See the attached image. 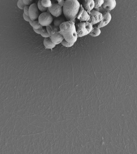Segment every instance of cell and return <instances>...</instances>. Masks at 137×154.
Segmentation results:
<instances>
[{
    "instance_id": "7c38bea8",
    "label": "cell",
    "mask_w": 137,
    "mask_h": 154,
    "mask_svg": "<svg viewBox=\"0 0 137 154\" xmlns=\"http://www.w3.org/2000/svg\"><path fill=\"white\" fill-rule=\"evenodd\" d=\"M90 15L84 9L82 6L81 12L79 15L77 17V19L79 20L81 22L82 21H89L90 19Z\"/></svg>"
},
{
    "instance_id": "d6986e66",
    "label": "cell",
    "mask_w": 137,
    "mask_h": 154,
    "mask_svg": "<svg viewBox=\"0 0 137 154\" xmlns=\"http://www.w3.org/2000/svg\"><path fill=\"white\" fill-rule=\"evenodd\" d=\"M37 6L38 8L39 11L41 12H46L48 11V8H45L42 5L41 3V0H39L38 2L37 3Z\"/></svg>"
},
{
    "instance_id": "e0dca14e",
    "label": "cell",
    "mask_w": 137,
    "mask_h": 154,
    "mask_svg": "<svg viewBox=\"0 0 137 154\" xmlns=\"http://www.w3.org/2000/svg\"><path fill=\"white\" fill-rule=\"evenodd\" d=\"M41 3L44 7L48 8L52 5L51 0H41Z\"/></svg>"
},
{
    "instance_id": "4316f807",
    "label": "cell",
    "mask_w": 137,
    "mask_h": 154,
    "mask_svg": "<svg viewBox=\"0 0 137 154\" xmlns=\"http://www.w3.org/2000/svg\"><path fill=\"white\" fill-rule=\"evenodd\" d=\"M42 28L39 29H33L34 31L36 33L38 34H40V33H41V30Z\"/></svg>"
},
{
    "instance_id": "3957f363",
    "label": "cell",
    "mask_w": 137,
    "mask_h": 154,
    "mask_svg": "<svg viewBox=\"0 0 137 154\" xmlns=\"http://www.w3.org/2000/svg\"><path fill=\"white\" fill-rule=\"evenodd\" d=\"M77 37L87 36L92 31L93 25L88 21L80 22L75 25Z\"/></svg>"
},
{
    "instance_id": "277c9868",
    "label": "cell",
    "mask_w": 137,
    "mask_h": 154,
    "mask_svg": "<svg viewBox=\"0 0 137 154\" xmlns=\"http://www.w3.org/2000/svg\"><path fill=\"white\" fill-rule=\"evenodd\" d=\"M53 19L52 15L48 11L42 12L40 14L38 18L39 23L43 27H47L49 25L53 22Z\"/></svg>"
},
{
    "instance_id": "7a4b0ae2",
    "label": "cell",
    "mask_w": 137,
    "mask_h": 154,
    "mask_svg": "<svg viewBox=\"0 0 137 154\" xmlns=\"http://www.w3.org/2000/svg\"><path fill=\"white\" fill-rule=\"evenodd\" d=\"M60 33L64 39L70 43H75L77 41V35L75 23L71 21H65L59 27Z\"/></svg>"
},
{
    "instance_id": "83f0119b",
    "label": "cell",
    "mask_w": 137,
    "mask_h": 154,
    "mask_svg": "<svg viewBox=\"0 0 137 154\" xmlns=\"http://www.w3.org/2000/svg\"><path fill=\"white\" fill-rule=\"evenodd\" d=\"M56 1H58V4H59V5L63 6L65 2L64 0H56Z\"/></svg>"
},
{
    "instance_id": "8fae6325",
    "label": "cell",
    "mask_w": 137,
    "mask_h": 154,
    "mask_svg": "<svg viewBox=\"0 0 137 154\" xmlns=\"http://www.w3.org/2000/svg\"><path fill=\"white\" fill-rule=\"evenodd\" d=\"M82 6L89 14L94 8L95 4L94 0H83Z\"/></svg>"
},
{
    "instance_id": "52a82bcc",
    "label": "cell",
    "mask_w": 137,
    "mask_h": 154,
    "mask_svg": "<svg viewBox=\"0 0 137 154\" xmlns=\"http://www.w3.org/2000/svg\"><path fill=\"white\" fill-rule=\"evenodd\" d=\"M39 15V10L38 8L37 4L33 3L30 5L29 10V15L31 20L35 21L38 19Z\"/></svg>"
},
{
    "instance_id": "ac0fdd59",
    "label": "cell",
    "mask_w": 137,
    "mask_h": 154,
    "mask_svg": "<svg viewBox=\"0 0 137 154\" xmlns=\"http://www.w3.org/2000/svg\"><path fill=\"white\" fill-rule=\"evenodd\" d=\"M94 1L95 4L94 8L95 9L101 7L104 3V0H94Z\"/></svg>"
},
{
    "instance_id": "5bb4252c",
    "label": "cell",
    "mask_w": 137,
    "mask_h": 154,
    "mask_svg": "<svg viewBox=\"0 0 137 154\" xmlns=\"http://www.w3.org/2000/svg\"><path fill=\"white\" fill-rule=\"evenodd\" d=\"M101 33V31L100 28H99V27H97L93 26L92 31L89 33V35L91 36L96 37L99 36Z\"/></svg>"
},
{
    "instance_id": "30bf717a",
    "label": "cell",
    "mask_w": 137,
    "mask_h": 154,
    "mask_svg": "<svg viewBox=\"0 0 137 154\" xmlns=\"http://www.w3.org/2000/svg\"><path fill=\"white\" fill-rule=\"evenodd\" d=\"M116 2L115 0H104V3L101 8L105 11H111L115 7Z\"/></svg>"
},
{
    "instance_id": "9c48e42d",
    "label": "cell",
    "mask_w": 137,
    "mask_h": 154,
    "mask_svg": "<svg viewBox=\"0 0 137 154\" xmlns=\"http://www.w3.org/2000/svg\"><path fill=\"white\" fill-rule=\"evenodd\" d=\"M103 19L102 21L98 24L97 27L99 28H102L107 25L112 19L111 14L107 11L102 13Z\"/></svg>"
},
{
    "instance_id": "ba28073f",
    "label": "cell",
    "mask_w": 137,
    "mask_h": 154,
    "mask_svg": "<svg viewBox=\"0 0 137 154\" xmlns=\"http://www.w3.org/2000/svg\"><path fill=\"white\" fill-rule=\"evenodd\" d=\"M62 6L58 3L53 4L51 7L48 8L49 13L54 17H59L63 13Z\"/></svg>"
},
{
    "instance_id": "484cf974",
    "label": "cell",
    "mask_w": 137,
    "mask_h": 154,
    "mask_svg": "<svg viewBox=\"0 0 137 154\" xmlns=\"http://www.w3.org/2000/svg\"><path fill=\"white\" fill-rule=\"evenodd\" d=\"M17 5L18 7L19 8V9H21V10H23L24 7H25V4H22L21 3H19L18 1L17 3Z\"/></svg>"
},
{
    "instance_id": "cb8c5ba5",
    "label": "cell",
    "mask_w": 137,
    "mask_h": 154,
    "mask_svg": "<svg viewBox=\"0 0 137 154\" xmlns=\"http://www.w3.org/2000/svg\"><path fill=\"white\" fill-rule=\"evenodd\" d=\"M29 5H25L24 8V13L26 15H29Z\"/></svg>"
},
{
    "instance_id": "ffe728a7",
    "label": "cell",
    "mask_w": 137,
    "mask_h": 154,
    "mask_svg": "<svg viewBox=\"0 0 137 154\" xmlns=\"http://www.w3.org/2000/svg\"><path fill=\"white\" fill-rule=\"evenodd\" d=\"M41 36L44 38H47V37H50V35L47 32V31L46 29L44 28H42L41 30V33H40Z\"/></svg>"
},
{
    "instance_id": "7402d4cb",
    "label": "cell",
    "mask_w": 137,
    "mask_h": 154,
    "mask_svg": "<svg viewBox=\"0 0 137 154\" xmlns=\"http://www.w3.org/2000/svg\"><path fill=\"white\" fill-rule=\"evenodd\" d=\"M54 26H53V25H51V24L47 26L46 27V30L47 31V32L49 34V35H51V33L52 32V31H53V29L54 28Z\"/></svg>"
},
{
    "instance_id": "603a6c76",
    "label": "cell",
    "mask_w": 137,
    "mask_h": 154,
    "mask_svg": "<svg viewBox=\"0 0 137 154\" xmlns=\"http://www.w3.org/2000/svg\"><path fill=\"white\" fill-rule=\"evenodd\" d=\"M23 1L25 5H30L33 4L34 0H23Z\"/></svg>"
},
{
    "instance_id": "2e32d148",
    "label": "cell",
    "mask_w": 137,
    "mask_h": 154,
    "mask_svg": "<svg viewBox=\"0 0 137 154\" xmlns=\"http://www.w3.org/2000/svg\"><path fill=\"white\" fill-rule=\"evenodd\" d=\"M65 21L63 17H58L54 21V25L55 27H59L62 23Z\"/></svg>"
},
{
    "instance_id": "44dd1931",
    "label": "cell",
    "mask_w": 137,
    "mask_h": 154,
    "mask_svg": "<svg viewBox=\"0 0 137 154\" xmlns=\"http://www.w3.org/2000/svg\"><path fill=\"white\" fill-rule=\"evenodd\" d=\"M61 44L63 46L66 47H71L73 46V45H74V43H69L67 41H66L65 39H64L62 41Z\"/></svg>"
},
{
    "instance_id": "f1b7e54d",
    "label": "cell",
    "mask_w": 137,
    "mask_h": 154,
    "mask_svg": "<svg viewBox=\"0 0 137 154\" xmlns=\"http://www.w3.org/2000/svg\"></svg>"
},
{
    "instance_id": "8992f818",
    "label": "cell",
    "mask_w": 137,
    "mask_h": 154,
    "mask_svg": "<svg viewBox=\"0 0 137 154\" xmlns=\"http://www.w3.org/2000/svg\"><path fill=\"white\" fill-rule=\"evenodd\" d=\"M90 19L88 22L91 23L92 25L99 23L103 19L102 13L97 11L96 10H93L90 13Z\"/></svg>"
},
{
    "instance_id": "4fadbf2b",
    "label": "cell",
    "mask_w": 137,
    "mask_h": 154,
    "mask_svg": "<svg viewBox=\"0 0 137 154\" xmlns=\"http://www.w3.org/2000/svg\"><path fill=\"white\" fill-rule=\"evenodd\" d=\"M43 44L45 48L47 49H52L56 46V45L53 43L50 37L44 38Z\"/></svg>"
},
{
    "instance_id": "5b68a950",
    "label": "cell",
    "mask_w": 137,
    "mask_h": 154,
    "mask_svg": "<svg viewBox=\"0 0 137 154\" xmlns=\"http://www.w3.org/2000/svg\"><path fill=\"white\" fill-rule=\"evenodd\" d=\"M51 40L54 44H59L64 39L63 36L60 33L59 27H54L52 31L50 36Z\"/></svg>"
},
{
    "instance_id": "6da1fadb",
    "label": "cell",
    "mask_w": 137,
    "mask_h": 154,
    "mask_svg": "<svg viewBox=\"0 0 137 154\" xmlns=\"http://www.w3.org/2000/svg\"><path fill=\"white\" fill-rule=\"evenodd\" d=\"M81 7L78 0H66L63 6V13L67 20L71 21L77 18Z\"/></svg>"
},
{
    "instance_id": "d4e9b609",
    "label": "cell",
    "mask_w": 137,
    "mask_h": 154,
    "mask_svg": "<svg viewBox=\"0 0 137 154\" xmlns=\"http://www.w3.org/2000/svg\"><path fill=\"white\" fill-rule=\"evenodd\" d=\"M23 17L25 21H26L27 22H30V21H31V19H30L29 16L26 15L24 13L23 14Z\"/></svg>"
},
{
    "instance_id": "9a60e30c",
    "label": "cell",
    "mask_w": 137,
    "mask_h": 154,
    "mask_svg": "<svg viewBox=\"0 0 137 154\" xmlns=\"http://www.w3.org/2000/svg\"><path fill=\"white\" fill-rule=\"evenodd\" d=\"M29 23L30 25L33 27V29H39L43 28V27L39 23L38 20H35V21L31 20Z\"/></svg>"
}]
</instances>
